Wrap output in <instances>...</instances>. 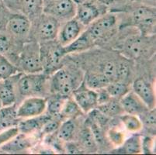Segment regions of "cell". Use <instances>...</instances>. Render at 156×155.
Here are the masks:
<instances>
[{"label":"cell","mask_w":156,"mask_h":155,"mask_svg":"<svg viewBox=\"0 0 156 155\" xmlns=\"http://www.w3.org/2000/svg\"><path fill=\"white\" fill-rule=\"evenodd\" d=\"M127 9V18L124 23L120 26V29L131 26L136 28L143 36L155 35V6L133 3Z\"/></svg>","instance_id":"cell-1"},{"label":"cell","mask_w":156,"mask_h":155,"mask_svg":"<svg viewBox=\"0 0 156 155\" xmlns=\"http://www.w3.org/2000/svg\"><path fill=\"white\" fill-rule=\"evenodd\" d=\"M83 80V76L76 68L62 66L49 77V90L52 94L70 96Z\"/></svg>","instance_id":"cell-2"},{"label":"cell","mask_w":156,"mask_h":155,"mask_svg":"<svg viewBox=\"0 0 156 155\" xmlns=\"http://www.w3.org/2000/svg\"><path fill=\"white\" fill-rule=\"evenodd\" d=\"M49 77L43 72L21 73L16 85V95L24 99L31 96H43L47 89L49 91Z\"/></svg>","instance_id":"cell-3"},{"label":"cell","mask_w":156,"mask_h":155,"mask_svg":"<svg viewBox=\"0 0 156 155\" xmlns=\"http://www.w3.org/2000/svg\"><path fill=\"white\" fill-rule=\"evenodd\" d=\"M16 66L20 72L24 74L43 72L39 43L34 41L23 43Z\"/></svg>","instance_id":"cell-4"},{"label":"cell","mask_w":156,"mask_h":155,"mask_svg":"<svg viewBox=\"0 0 156 155\" xmlns=\"http://www.w3.org/2000/svg\"><path fill=\"white\" fill-rule=\"evenodd\" d=\"M60 26L61 23L58 19L43 12L31 21L30 41L41 44L56 40Z\"/></svg>","instance_id":"cell-5"},{"label":"cell","mask_w":156,"mask_h":155,"mask_svg":"<svg viewBox=\"0 0 156 155\" xmlns=\"http://www.w3.org/2000/svg\"><path fill=\"white\" fill-rule=\"evenodd\" d=\"M40 48L43 73L50 76L62 66L66 55L57 40L41 43Z\"/></svg>","instance_id":"cell-6"},{"label":"cell","mask_w":156,"mask_h":155,"mask_svg":"<svg viewBox=\"0 0 156 155\" xmlns=\"http://www.w3.org/2000/svg\"><path fill=\"white\" fill-rule=\"evenodd\" d=\"M118 16L117 13L102 14L99 18L88 26L86 30L95 41H106L117 31Z\"/></svg>","instance_id":"cell-7"},{"label":"cell","mask_w":156,"mask_h":155,"mask_svg":"<svg viewBox=\"0 0 156 155\" xmlns=\"http://www.w3.org/2000/svg\"><path fill=\"white\" fill-rule=\"evenodd\" d=\"M154 37V36H152ZM151 37L143 36L138 32L123 40L120 45L122 54L130 59H138L145 56L154 48V44L149 41Z\"/></svg>","instance_id":"cell-8"},{"label":"cell","mask_w":156,"mask_h":155,"mask_svg":"<svg viewBox=\"0 0 156 155\" xmlns=\"http://www.w3.org/2000/svg\"><path fill=\"white\" fill-rule=\"evenodd\" d=\"M76 7L73 0H44L43 12L64 23L75 17Z\"/></svg>","instance_id":"cell-9"},{"label":"cell","mask_w":156,"mask_h":155,"mask_svg":"<svg viewBox=\"0 0 156 155\" xmlns=\"http://www.w3.org/2000/svg\"><path fill=\"white\" fill-rule=\"evenodd\" d=\"M31 21L20 13L12 12L5 25V30L16 41L22 43L30 41Z\"/></svg>","instance_id":"cell-10"},{"label":"cell","mask_w":156,"mask_h":155,"mask_svg":"<svg viewBox=\"0 0 156 155\" xmlns=\"http://www.w3.org/2000/svg\"><path fill=\"white\" fill-rule=\"evenodd\" d=\"M6 6L14 13H20L27 17L30 21L43 13L44 0H4Z\"/></svg>","instance_id":"cell-11"},{"label":"cell","mask_w":156,"mask_h":155,"mask_svg":"<svg viewBox=\"0 0 156 155\" xmlns=\"http://www.w3.org/2000/svg\"><path fill=\"white\" fill-rule=\"evenodd\" d=\"M47 99L42 96L25 98L17 107L16 112L20 119L36 117L46 112Z\"/></svg>","instance_id":"cell-12"},{"label":"cell","mask_w":156,"mask_h":155,"mask_svg":"<svg viewBox=\"0 0 156 155\" xmlns=\"http://www.w3.org/2000/svg\"><path fill=\"white\" fill-rule=\"evenodd\" d=\"M72 96L83 113H89L97 107L96 91L88 88L83 82L73 91Z\"/></svg>","instance_id":"cell-13"},{"label":"cell","mask_w":156,"mask_h":155,"mask_svg":"<svg viewBox=\"0 0 156 155\" xmlns=\"http://www.w3.org/2000/svg\"><path fill=\"white\" fill-rule=\"evenodd\" d=\"M84 27V26L74 17L64 22L62 25L61 24L56 40L62 47L66 46L75 41L85 30Z\"/></svg>","instance_id":"cell-14"},{"label":"cell","mask_w":156,"mask_h":155,"mask_svg":"<svg viewBox=\"0 0 156 155\" xmlns=\"http://www.w3.org/2000/svg\"><path fill=\"white\" fill-rule=\"evenodd\" d=\"M34 140L30 135L19 133L9 141L0 147V151L6 153H21L34 146Z\"/></svg>","instance_id":"cell-15"},{"label":"cell","mask_w":156,"mask_h":155,"mask_svg":"<svg viewBox=\"0 0 156 155\" xmlns=\"http://www.w3.org/2000/svg\"><path fill=\"white\" fill-rule=\"evenodd\" d=\"M21 73L18 72L9 79L0 81V103L2 107L15 104L17 98L16 85Z\"/></svg>","instance_id":"cell-16"},{"label":"cell","mask_w":156,"mask_h":155,"mask_svg":"<svg viewBox=\"0 0 156 155\" xmlns=\"http://www.w3.org/2000/svg\"><path fill=\"white\" fill-rule=\"evenodd\" d=\"M101 15V11L97 4L89 0L77 5L75 18L86 27Z\"/></svg>","instance_id":"cell-17"},{"label":"cell","mask_w":156,"mask_h":155,"mask_svg":"<svg viewBox=\"0 0 156 155\" xmlns=\"http://www.w3.org/2000/svg\"><path fill=\"white\" fill-rule=\"evenodd\" d=\"M132 89L148 109L155 108V93L151 83L143 78H138L133 82Z\"/></svg>","instance_id":"cell-18"},{"label":"cell","mask_w":156,"mask_h":155,"mask_svg":"<svg viewBox=\"0 0 156 155\" xmlns=\"http://www.w3.org/2000/svg\"><path fill=\"white\" fill-rule=\"evenodd\" d=\"M124 113L140 116L149 109L134 92H129L120 99Z\"/></svg>","instance_id":"cell-19"},{"label":"cell","mask_w":156,"mask_h":155,"mask_svg":"<svg viewBox=\"0 0 156 155\" xmlns=\"http://www.w3.org/2000/svg\"><path fill=\"white\" fill-rule=\"evenodd\" d=\"M51 117L45 112L44 114L36 117L21 119L17 125L20 133L31 135L38 133L41 130L44 124Z\"/></svg>","instance_id":"cell-20"},{"label":"cell","mask_w":156,"mask_h":155,"mask_svg":"<svg viewBox=\"0 0 156 155\" xmlns=\"http://www.w3.org/2000/svg\"><path fill=\"white\" fill-rule=\"evenodd\" d=\"M96 41L85 30L75 41L70 43L69 44L63 47V49L66 55L70 54H79L88 51L94 47Z\"/></svg>","instance_id":"cell-21"},{"label":"cell","mask_w":156,"mask_h":155,"mask_svg":"<svg viewBox=\"0 0 156 155\" xmlns=\"http://www.w3.org/2000/svg\"><path fill=\"white\" fill-rule=\"evenodd\" d=\"M76 138L78 145L83 153H95L99 150L93 132L86 124L78 132Z\"/></svg>","instance_id":"cell-22"},{"label":"cell","mask_w":156,"mask_h":155,"mask_svg":"<svg viewBox=\"0 0 156 155\" xmlns=\"http://www.w3.org/2000/svg\"><path fill=\"white\" fill-rule=\"evenodd\" d=\"M16 104L0 108V130L17 126L20 119L17 116Z\"/></svg>","instance_id":"cell-23"},{"label":"cell","mask_w":156,"mask_h":155,"mask_svg":"<svg viewBox=\"0 0 156 155\" xmlns=\"http://www.w3.org/2000/svg\"><path fill=\"white\" fill-rule=\"evenodd\" d=\"M77 124L76 123V119H65L61 123L58 129L56 131L57 136L62 142L73 141L78 134Z\"/></svg>","instance_id":"cell-24"},{"label":"cell","mask_w":156,"mask_h":155,"mask_svg":"<svg viewBox=\"0 0 156 155\" xmlns=\"http://www.w3.org/2000/svg\"><path fill=\"white\" fill-rule=\"evenodd\" d=\"M83 83L89 89L98 90L105 88L110 83L108 79L99 71H88L83 76Z\"/></svg>","instance_id":"cell-25"},{"label":"cell","mask_w":156,"mask_h":155,"mask_svg":"<svg viewBox=\"0 0 156 155\" xmlns=\"http://www.w3.org/2000/svg\"><path fill=\"white\" fill-rule=\"evenodd\" d=\"M115 153L137 154L141 153V136L139 134H134L129 138L125 139L121 146L117 147Z\"/></svg>","instance_id":"cell-26"},{"label":"cell","mask_w":156,"mask_h":155,"mask_svg":"<svg viewBox=\"0 0 156 155\" xmlns=\"http://www.w3.org/2000/svg\"><path fill=\"white\" fill-rule=\"evenodd\" d=\"M96 109L109 119L120 117L124 114V111L120 105V100L113 98H111L108 102H105L104 104L98 106Z\"/></svg>","instance_id":"cell-27"},{"label":"cell","mask_w":156,"mask_h":155,"mask_svg":"<svg viewBox=\"0 0 156 155\" xmlns=\"http://www.w3.org/2000/svg\"><path fill=\"white\" fill-rule=\"evenodd\" d=\"M83 112L76 102L74 100L72 96H69L65 101L62 111H61L59 118L62 121L65 119H77L80 116H82Z\"/></svg>","instance_id":"cell-28"},{"label":"cell","mask_w":156,"mask_h":155,"mask_svg":"<svg viewBox=\"0 0 156 155\" xmlns=\"http://www.w3.org/2000/svg\"><path fill=\"white\" fill-rule=\"evenodd\" d=\"M110 96L113 99L120 100L127 92H130V84L129 82L120 80H115L110 82L105 87Z\"/></svg>","instance_id":"cell-29"},{"label":"cell","mask_w":156,"mask_h":155,"mask_svg":"<svg viewBox=\"0 0 156 155\" xmlns=\"http://www.w3.org/2000/svg\"><path fill=\"white\" fill-rule=\"evenodd\" d=\"M69 96H63L60 95L53 94L47 99L46 113L51 116L59 117L65 101Z\"/></svg>","instance_id":"cell-30"},{"label":"cell","mask_w":156,"mask_h":155,"mask_svg":"<svg viewBox=\"0 0 156 155\" xmlns=\"http://www.w3.org/2000/svg\"><path fill=\"white\" fill-rule=\"evenodd\" d=\"M120 119L125 130L130 133H137L142 130V122L139 116L136 115L124 113L120 116Z\"/></svg>","instance_id":"cell-31"},{"label":"cell","mask_w":156,"mask_h":155,"mask_svg":"<svg viewBox=\"0 0 156 155\" xmlns=\"http://www.w3.org/2000/svg\"><path fill=\"white\" fill-rule=\"evenodd\" d=\"M18 72V68L10 61L0 55V81L9 79Z\"/></svg>","instance_id":"cell-32"},{"label":"cell","mask_w":156,"mask_h":155,"mask_svg":"<svg viewBox=\"0 0 156 155\" xmlns=\"http://www.w3.org/2000/svg\"><path fill=\"white\" fill-rule=\"evenodd\" d=\"M139 118L141 119L142 126L144 127H145L149 132H152V133H155V108L147 109L146 112L139 116Z\"/></svg>","instance_id":"cell-33"},{"label":"cell","mask_w":156,"mask_h":155,"mask_svg":"<svg viewBox=\"0 0 156 155\" xmlns=\"http://www.w3.org/2000/svg\"><path fill=\"white\" fill-rule=\"evenodd\" d=\"M106 137L110 144L117 147L121 146L126 139L124 131L120 130L118 127H112L109 129L106 133Z\"/></svg>","instance_id":"cell-34"},{"label":"cell","mask_w":156,"mask_h":155,"mask_svg":"<svg viewBox=\"0 0 156 155\" xmlns=\"http://www.w3.org/2000/svg\"><path fill=\"white\" fill-rule=\"evenodd\" d=\"M62 122V119L59 117H55V116H51L48 121L44 124L42 127L41 134L42 135H48L55 133L58 129L61 123Z\"/></svg>","instance_id":"cell-35"},{"label":"cell","mask_w":156,"mask_h":155,"mask_svg":"<svg viewBox=\"0 0 156 155\" xmlns=\"http://www.w3.org/2000/svg\"><path fill=\"white\" fill-rule=\"evenodd\" d=\"M20 133L17 126L7 128L0 131V147L5 144Z\"/></svg>","instance_id":"cell-36"},{"label":"cell","mask_w":156,"mask_h":155,"mask_svg":"<svg viewBox=\"0 0 156 155\" xmlns=\"http://www.w3.org/2000/svg\"><path fill=\"white\" fill-rule=\"evenodd\" d=\"M11 13L12 12L6 6L4 0H0V31L5 30L6 23Z\"/></svg>","instance_id":"cell-37"},{"label":"cell","mask_w":156,"mask_h":155,"mask_svg":"<svg viewBox=\"0 0 156 155\" xmlns=\"http://www.w3.org/2000/svg\"><path fill=\"white\" fill-rule=\"evenodd\" d=\"M154 139L150 136H144L141 138V153H154Z\"/></svg>","instance_id":"cell-38"},{"label":"cell","mask_w":156,"mask_h":155,"mask_svg":"<svg viewBox=\"0 0 156 155\" xmlns=\"http://www.w3.org/2000/svg\"><path fill=\"white\" fill-rule=\"evenodd\" d=\"M96 91V94H97V106H100V105L104 104L105 102H108L111 99V97H110L105 88L100 89Z\"/></svg>","instance_id":"cell-39"},{"label":"cell","mask_w":156,"mask_h":155,"mask_svg":"<svg viewBox=\"0 0 156 155\" xmlns=\"http://www.w3.org/2000/svg\"><path fill=\"white\" fill-rule=\"evenodd\" d=\"M65 151L68 153H83V150H81L79 147L78 143H75L73 141L66 142L65 143Z\"/></svg>","instance_id":"cell-40"},{"label":"cell","mask_w":156,"mask_h":155,"mask_svg":"<svg viewBox=\"0 0 156 155\" xmlns=\"http://www.w3.org/2000/svg\"><path fill=\"white\" fill-rule=\"evenodd\" d=\"M130 2L155 6V0H130Z\"/></svg>","instance_id":"cell-41"},{"label":"cell","mask_w":156,"mask_h":155,"mask_svg":"<svg viewBox=\"0 0 156 155\" xmlns=\"http://www.w3.org/2000/svg\"><path fill=\"white\" fill-rule=\"evenodd\" d=\"M96 1L104 6H110L116 4V2H119L120 0H96Z\"/></svg>","instance_id":"cell-42"},{"label":"cell","mask_w":156,"mask_h":155,"mask_svg":"<svg viewBox=\"0 0 156 155\" xmlns=\"http://www.w3.org/2000/svg\"><path fill=\"white\" fill-rule=\"evenodd\" d=\"M73 1L76 5H79V4L83 3V2H87V1H89V0H73Z\"/></svg>","instance_id":"cell-43"},{"label":"cell","mask_w":156,"mask_h":155,"mask_svg":"<svg viewBox=\"0 0 156 155\" xmlns=\"http://www.w3.org/2000/svg\"><path fill=\"white\" fill-rule=\"evenodd\" d=\"M1 107H2V106H1V103H0V108H1Z\"/></svg>","instance_id":"cell-44"},{"label":"cell","mask_w":156,"mask_h":155,"mask_svg":"<svg viewBox=\"0 0 156 155\" xmlns=\"http://www.w3.org/2000/svg\"><path fill=\"white\" fill-rule=\"evenodd\" d=\"M126 1H130V0H126Z\"/></svg>","instance_id":"cell-45"},{"label":"cell","mask_w":156,"mask_h":155,"mask_svg":"<svg viewBox=\"0 0 156 155\" xmlns=\"http://www.w3.org/2000/svg\"><path fill=\"white\" fill-rule=\"evenodd\" d=\"M0 131H1V130H0Z\"/></svg>","instance_id":"cell-46"}]
</instances>
